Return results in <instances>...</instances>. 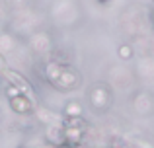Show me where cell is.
Returning <instances> with one entry per match:
<instances>
[{
    "mask_svg": "<svg viewBox=\"0 0 154 148\" xmlns=\"http://www.w3.org/2000/svg\"><path fill=\"white\" fill-rule=\"evenodd\" d=\"M8 105H10V109L14 111L16 115H22V117L31 115L35 111V105H33V101H31V98L26 95V94H20L18 98L8 99Z\"/></svg>",
    "mask_w": 154,
    "mask_h": 148,
    "instance_id": "obj_1",
    "label": "cell"
},
{
    "mask_svg": "<svg viewBox=\"0 0 154 148\" xmlns=\"http://www.w3.org/2000/svg\"><path fill=\"white\" fill-rule=\"evenodd\" d=\"M45 142L53 148H64V127L63 123L45 127Z\"/></svg>",
    "mask_w": 154,
    "mask_h": 148,
    "instance_id": "obj_2",
    "label": "cell"
},
{
    "mask_svg": "<svg viewBox=\"0 0 154 148\" xmlns=\"http://www.w3.org/2000/svg\"><path fill=\"white\" fill-rule=\"evenodd\" d=\"M4 76H6L8 80H10V86H14V88H18L22 94H31L33 92V88H31V84L27 82L26 78H23L20 72H16V70H10V68H4Z\"/></svg>",
    "mask_w": 154,
    "mask_h": 148,
    "instance_id": "obj_3",
    "label": "cell"
},
{
    "mask_svg": "<svg viewBox=\"0 0 154 148\" xmlns=\"http://www.w3.org/2000/svg\"><path fill=\"white\" fill-rule=\"evenodd\" d=\"M76 84H78V74H76L70 66H66L64 72L59 76V80H57L53 86H55L57 90H74Z\"/></svg>",
    "mask_w": 154,
    "mask_h": 148,
    "instance_id": "obj_4",
    "label": "cell"
},
{
    "mask_svg": "<svg viewBox=\"0 0 154 148\" xmlns=\"http://www.w3.org/2000/svg\"><path fill=\"white\" fill-rule=\"evenodd\" d=\"M31 49L39 55H45L51 51V35L45 33V31H37L31 37Z\"/></svg>",
    "mask_w": 154,
    "mask_h": 148,
    "instance_id": "obj_5",
    "label": "cell"
},
{
    "mask_svg": "<svg viewBox=\"0 0 154 148\" xmlns=\"http://www.w3.org/2000/svg\"><path fill=\"white\" fill-rule=\"evenodd\" d=\"M68 65H64L63 61H57V59H53V61H49L45 65V78L49 80V84L53 86V84L59 80V76L64 72V68H66Z\"/></svg>",
    "mask_w": 154,
    "mask_h": 148,
    "instance_id": "obj_6",
    "label": "cell"
},
{
    "mask_svg": "<svg viewBox=\"0 0 154 148\" xmlns=\"http://www.w3.org/2000/svg\"><path fill=\"white\" fill-rule=\"evenodd\" d=\"M33 113H35V117H37L41 123H45L47 127H49V125H55L57 119H59L55 111H49V109H45V107H35Z\"/></svg>",
    "mask_w": 154,
    "mask_h": 148,
    "instance_id": "obj_7",
    "label": "cell"
},
{
    "mask_svg": "<svg viewBox=\"0 0 154 148\" xmlns=\"http://www.w3.org/2000/svg\"><path fill=\"white\" fill-rule=\"evenodd\" d=\"M82 115V105L78 101H68L63 109V119H72V117H80Z\"/></svg>",
    "mask_w": 154,
    "mask_h": 148,
    "instance_id": "obj_8",
    "label": "cell"
},
{
    "mask_svg": "<svg viewBox=\"0 0 154 148\" xmlns=\"http://www.w3.org/2000/svg\"><path fill=\"white\" fill-rule=\"evenodd\" d=\"M14 49V41H12V37L10 35H0V55H6L8 51H12Z\"/></svg>",
    "mask_w": 154,
    "mask_h": 148,
    "instance_id": "obj_9",
    "label": "cell"
},
{
    "mask_svg": "<svg viewBox=\"0 0 154 148\" xmlns=\"http://www.w3.org/2000/svg\"><path fill=\"white\" fill-rule=\"evenodd\" d=\"M4 94H6L8 99H12V98H18L22 92H20L18 88H14V86H10V84H8V88H6V92H4Z\"/></svg>",
    "mask_w": 154,
    "mask_h": 148,
    "instance_id": "obj_10",
    "label": "cell"
},
{
    "mask_svg": "<svg viewBox=\"0 0 154 148\" xmlns=\"http://www.w3.org/2000/svg\"><path fill=\"white\" fill-rule=\"evenodd\" d=\"M119 53H121V57H123V59H129V57H131V49H129V47H121Z\"/></svg>",
    "mask_w": 154,
    "mask_h": 148,
    "instance_id": "obj_11",
    "label": "cell"
},
{
    "mask_svg": "<svg viewBox=\"0 0 154 148\" xmlns=\"http://www.w3.org/2000/svg\"><path fill=\"white\" fill-rule=\"evenodd\" d=\"M18 148H31V146H26V144H22V146H18Z\"/></svg>",
    "mask_w": 154,
    "mask_h": 148,
    "instance_id": "obj_12",
    "label": "cell"
},
{
    "mask_svg": "<svg viewBox=\"0 0 154 148\" xmlns=\"http://www.w3.org/2000/svg\"><path fill=\"white\" fill-rule=\"evenodd\" d=\"M41 148H53V146H47V144H45V146H41Z\"/></svg>",
    "mask_w": 154,
    "mask_h": 148,
    "instance_id": "obj_13",
    "label": "cell"
}]
</instances>
